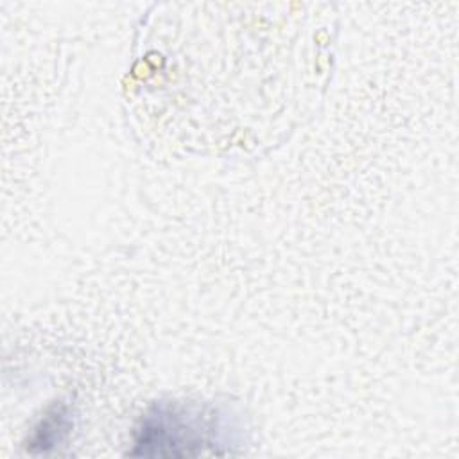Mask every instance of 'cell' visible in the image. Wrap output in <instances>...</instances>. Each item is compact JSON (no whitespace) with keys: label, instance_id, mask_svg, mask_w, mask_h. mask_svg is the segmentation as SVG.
I'll return each mask as SVG.
<instances>
[{"label":"cell","instance_id":"obj_2","mask_svg":"<svg viewBox=\"0 0 459 459\" xmlns=\"http://www.w3.org/2000/svg\"><path fill=\"white\" fill-rule=\"evenodd\" d=\"M70 409L66 403L59 402L54 403L43 418L38 421V425L32 429V434L27 441V448L30 452L45 454L50 448L57 446L70 432L72 429V418Z\"/></svg>","mask_w":459,"mask_h":459},{"label":"cell","instance_id":"obj_1","mask_svg":"<svg viewBox=\"0 0 459 459\" xmlns=\"http://www.w3.org/2000/svg\"><path fill=\"white\" fill-rule=\"evenodd\" d=\"M235 432L230 416L210 403L156 402L140 416L129 454L147 457L230 454Z\"/></svg>","mask_w":459,"mask_h":459}]
</instances>
